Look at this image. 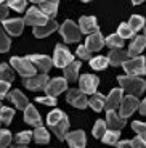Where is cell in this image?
Instances as JSON below:
<instances>
[{
  "label": "cell",
  "mask_w": 146,
  "mask_h": 148,
  "mask_svg": "<svg viewBox=\"0 0 146 148\" xmlns=\"http://www.w3.org/2000/svg\"><path fill=\"white\" fill-rule=\"evenodd\" d=\"M26 58L35 66L37 71H40V74H47L51 69V66H53V60L47 55H29Z\"/></svg>",
  "instance_id": "ba28073f"
},
{
  "label": "cell",
  "mask_w": 146,
  "mask_h": 148,
  "mask_svg": "<svg viewBox=\"0 0 146 148\" xmlns=\"http://www.w3.org/2000/svg\"><path fill=\"white\" fill-rule=\"evenodd\" d=\"M3 29L10 36H19L24 29V19L21 18H13V19H5L3 21Z\"/></svg>",
  "instance_id": "9a60e30c"
},
{
  "label": "cell",
  "mask_w": 146,
  "mask_h": 148,
  "mask_svg": "<svg viewBox=\"0 0 146 148\" xmlns=\"http://www.w3.org/2000/svg\"><path fill=\"white\" fill-rule=\"evenodd\" d=\"M146 47V37L145 36H138L133 39V42L130 44V47H128V56H132V58H135V56H138L140 53L145 50Z\"/></svg>",
  "instance_id": "ffe728a7"
},
{
  "label": "cell",
  "mask_w": 146,
  "mask_h": 148,
  "mask_svg": "<svg viewBox=\"0 0 146 148\" xmlns=\"http://www.w3.org/2000/svg\"><path fill=\"white\" fill-rule=\"evenodd\" d=\"M124 98V90L122 89H113L111 93L106 98V106H108V111L109 110H116L117 106H121V101Z\"/></svg>",
  "instance_id": "e0dca14e"
},
{
  "label": "cell",
  "mask_w": 146,
  "mask_h": 148,
  "mask_svg": "<svg viewBox=\"0 0 146 148\" xmlns=\"http://www.w3.org/2000/svg\"><path fill=\"white\" fill-rule=\"evenodd\" d=\"M15 148H27V147H24V145H19V147H15Z\"/></svg>",
  "instance_id": "681fc988"
},
{
  "label": "cell",
  "mask_w": 146,
  "mask_h": 148,
  "mask_svg": "<svg viewBox=\"0 0 146 148\" xmlns=\"http://www.w3.org/2000/svg\"><path fill=\"white\" fill-rule=\"evenodd\" d=\"M79 69H81V61H72V63L69 64L68 68H64V79L66 81H77V77H79Z\"/></svg>",
  "instance_id": "d4e9b609"
},
{
  "label": "cell",
  "mask_w": 146,
  "mask_h": 148,
  "mask_svg": "<svg viewBox=\"0 0 146 148\" xmlns=\"http://www.w3.org/2000/svg\"><path fill=\"white\" fill-rule=\"evenodd\" d=\"M31 138H32V132H31V130H23V132L16 134L15 140L18 145H26V143L31 142Z\"/></svg>",
  "instance_id": "74e56055"
},
{
  "label": "cell",
  "mask_w": 146,
  "mask_h": 148,
  "mask_svg": "<svg viewBox=\"0 0 146 148\" xmlns=\"http://www.w3.org/2000/svg\"><path fill=\"white\" fill-rule=\"evenodd\" d=\"M37 101H39V103L47 105V106H56V98H55V97H50V95L37 97Z\"/></svg>",
  "instance_id": "b9f144b4"
},
{
  "label": "cell",
  "mask_w": 146,
  "mask_h": 148,
  "mask_svg": "<svg viewBox=\"0 0 146 148\" xmlns=\"http://www.w3.org/2000/svg\"><path fill=\"white\" fill-rule=\"evenodd\" d=\"M109 61H108V56H95V58L90 60V66L96 71H103L108 68Z\"/></svg>",
  "instance_id": "4dcf8cb0"
},
{
  "label": "cell",
  "mask_w": 146,
  "mask_h": 148,
  "mask_svg": "<svg viewBox=\"0 0 146 148\" xmlns=\"http://www.w3.org/2000/svg\"><path fill=\"white\" fill-rule=\"evenodd\" d=\"M77 56H81L82 60H90V52H88V48L85 47V45L77 47Z\"/></svg>",
  "instance_id": "7bdbcfd3"
},
{
  "label": "cell",
  "mask_w": 146,
  "mask_h": 148,
  "mask_svg": "<svg viewBox=\"0 0 146 148\" xmlns=\"http://www.w3.org/2000/svg\"><path fill=\"white\" fill-rule=\"evenodd\" d=\"M48 21H50V18L45 16L44 13L35 7H32L31 10H27V13H26V16H24V24H29V26H32V27L45 26Z\"/></svg>",
  "instance_id": "8992f818"
},
{
  "label": "cell",
  "mask_w": 146,
  "mask_h": 148,
  "mask_svg": "<svg viewBox=\"0 0 146 148\" xmlns=\"http://www.w3.org/2000/svg\"><path fill=\"white\" fill-rule=\"evenodd\" d=\"M15 79V73H13V69L10 68V64L7 63H2L0 64V81H5V82H10Z\"/></svg>",
  "instance_id": "f546056e"
},
{
  "label": "cell",
  "mask_w": 146,
  "mask_h": 148,
  "mask_svg": "<svg viewBox=\"0 0 146 148\" xmlns=\"http://www.w3.org/2000/svg\"><path fill=\"white\" fill-rule=\"evenodd\" d=\"M103 45H104V39H103V36L100 32H95L91 34V36L87 37V42H85V47L88 48V52H98V50H101Z\"/></svg>",
  "instance_id": "ac0fdd59"
},
{
  "label": "cell",
  "mask_w": 146,
  "mask_h": 148,
  "mask_svg": "<svg viewBox=\"0 0 146 148\" xmlns=\"http://www.w3.org/2000/svg\"><path fill=\"white\" fill-rule=\"evenodd\" d=\"M7 16H8V7H7V5L2 3V5H0V21L3 23Z\"/></svg>",
  "instance_id": "bcb514c9"
},
{
  "label": "cell",
  "mask_w": 146,
  "mask_h": 148,
  "mask_svg": "<svg viewBox=\"0 0 146 148\" xmlns=\"http://www.w3.org/2000/svg\"><path fill=\"white\" fill-rule=\"evenodd\" d=\"M128 60V53L124 50H111V53L108 55V61L113 66H121Z\"/></svg>",
  "instance_id": "cb8c5ba5"
},
{
  "label": "cell",
  "mask_w": 146,
  "mask_h": 148,
  "mask_svg": "<svg viewBox=\"0 0 146 148\" xmlns=\"http://www.w3.org/2000/svg\"><path fill=\"white\" fill-rule=\"evenodd\" d=\"M11 143V132L7 129H0V148H7Z\"/></svg>",
  "instance_id": "f35d334b"
},
{
  "label": "cell",
  "mask_w": 146,
  "mask_h": 148,
  "mask_svg": "<svg viewBox=\"0 0 146 148\" xmlns=\"http://www.w3.org/2000/svg\"><path fill=\"white\" fill-rule=\"evenodd\" d=\"M74 61V56L72 53L68 50V47H66L64 44H58L55 47V53H53V64H55L56 68H68L71 63Z\"/></svg>",
  "instance_id": "7a4b0ae2"
},
{
  "label": "cell",
  "mask_w": 146,
  "mask_h": 148,
  "mask_svg": "<svg viewBox=\"0 0 146 148\" xmlns=\"http://www.w3.org/2000/svg\"><path fill=\"white\" fill-rule=\"evenodd\" d=\"M10 64L13 66V69H16L23 77L29 79L32 76H35V66L31 63L27 58H18V56H11L10 60Z\"/></svg>",
  "instance_id": "277c9868"
},
{
  "label": "cell",
  "mask_w": 146,
  "mask_h": 148,
  "mask_svg": "<svg viewBox=\"0 0 146 148\" xmlns=\"http://www.w3.org/2000/svg\"><path fill=\"white\" fill-rule=\"evenodd\" d=\"M106 130H108L106 121L98 119V121L95 122V126H93V137H95V138H103V135L106 134Z\"/></svg>",
  "instance_id": "e575fe53"
},
{
  "label": "cell",
  "mask_w": 146,
  "mask_h": 148,
  "mask_svg": "<svg viewBox=\"0 0 146 148\" xmlns=\"http://www.w3.org/2000/svg\"><path fill=\"white\" fill-rule=\"evenodd\" d=\"M117 148H133V147H132V142L122 140V142H117Z\"/></svg>",
  "instance_id": "7dc6e473"
},
{
  "label": "cell",
  "mask_w": 146,
  "mask_h": 148,
  "mask_svg": "<svg viewBox=\"0 0 146 148\" xmlns=\"http://www.w3.org/2000/svg\"><path fill=\"white\" fill-rule=\"evenodd\" d=\"M24 121L31 126H35V127H42V119H40V114H39V111L29 105V106L24 110Z\"/></svg>",
  "instance_id": "d6986e66"
},
{
  "label": "cell",
  "mask_w": 146,
  "mask_h": 148,
  "mask_svg": "<svg viewBox=\"0 0 146 148\" xmlns=\"http://www.w3.org/2000/svg\"><path fill=\"white\" fill-rule=\"evenodd\" d=\"M128 26H130V29L136 34L140 29H143V27H145V18H143V16H140V15H133L130 18V21H128Z\"/></svg>",
  "instance_id": "1f68e13d"
},
{
  "label": "cell",
  "mask_w": 146,
  "mask_h": 148,
  "mask_svg": "<svg viewBox=\"0 0 146 148\" xmlns=\"http://www.w3.org/2000/svg\"><path fill=\"white\" fill-rule=\"evenodd\" d=\"M50 129L56 134L58 140H66V134H68V129H69V119H68V116L64 114V118L56 122L55 126H51Z\"/></svg>",
  "instance_id": "603a6c76"
},
{
  "label": "cell",
  "mask_w": 146,
  "mask_h": 148,
  "mask_svg": "<svg viewBox=\"0 0 146 148\" xmlns=\"http://www.w3.org/2000/svg\"><path fill=\"white\" fill-rule=\"evenodd\" d=\"M98 84H100V79L93 74H82V77L79 79L81 92H84L85 95H95Z\"/></svg>",
  "instance_id": "52a82bcc"
},
{
  "label": "cell",
  "mask_w": 146,
  "mask_h": 148,
  "mask_svg": "<svg viewBox=\"0 0 146 148\" xmlns=\"http://www.w3.org/2000/svg\"><path fill=\"white\" fill-rule=\"evenodd\" d=\"M66 142L69 143L71 148H84L87 143V137L84 130H74V132L66 134Z\"/></svg>",
  "instance_id": "5bb4252c"
},
{
  "label": "cell",
  "mask_w": 146,
  "mask_h": 148,
  "mask_svg": "<svg viewBox=\"0 0 146 148\" xmlns=\"http://www.w3.org/2000/svg\"><path fill=\"white\" fill-rule=\"evenodd\" d=\"M0 124H2V121H0Z\"/></svg>",
  "instance_id": "db71d44e"
},
{
  "label": "cell",
  "mask_w": 146,
  "mask_h": 148,
  "mask_svg": "<svg viewBox=\"0 0 146 148\" xmlns=\"http://www.w3.org/2000/svg\"><path fill=\"white\" fill-rule=\"evenodd\" d=\"M106 121H108L106 126L109 127V130H121L125 126V119L121 118L114 110H109L106 113Z\"/></svg>",
  "instance_id": "2e32d148"
},
{
  "label": "cell",
  "mask_w": 146,
  "mask_h": 148,
  "mask_svg": "<svg viewBox=\"0 0 146 148\" xmlns=\"http://www.w3.org/2000/svg\"><path fill=\"white\" fill-rule=\"evenodd\" d=\"M0 5H2V2H0Z\"/></svg>",
  "instance_id": "f5cc1de1"
},
{
  "label": "cell",
  "mask_w": 146,
  "mask_h": 148,
  "mask_svg": "<svg viewBox=\"0 0 146 148\" xmlns=\"http://www.w3.org/2000/svg\"><path fill=\"white\" fill-rule=\"evenodd\" d=\"M66 89H68V81H66L64 77H53V79H50L45 92H47V95L55 97L56 98V95H59L61 92H64Z\"/></svg>",
  "instance_id": "7c38bea8"
},
{
  "label": "cell",
  "mask_w": 146,
  "mask_h": 148,
  "mask_svg": "<svg viewBox=\"0 0 146 148\" xmlns=\"http://www.w3.org/2000/svg\"><path fill=\"white\" fill-rule=\"evenodd\" d=\"M138 110H140V113H141L143 116H146V98L141 101V103H140V108H138Z\"/></svg>",
  "instance_id": "c3c4849f"
},
{
  "label": "cell",
  "mask_w": 146,
  "mask_h": 148,
  "mask_svg": "<svg viewBox=\"0 0 146 148\" xmlns=\"http://www.w3.org/2000/svg\"><path fill=\"white\" fill-rule=\"evenodd\" d=\"M26 2L24 0H10L7 3V7L8 8H11V10H15V11H18V13H21V11H24L26 10Z\"/></svg>",
  "instance_id": "60d3db41"
},
{
  "label": "cell",
  "mask_w": 146,
  "mask_h": 148,
  "mask_svg": "<svg viewBox=\"0 0 146 148\" xmlns=\"http://www.w3.org/2000/svg\"><path fill=\"white\" fill-rule=\"evenodd\" d=\"M39 5H40V11H42V13L51 19L53 16L56 15L59 3H58V2H48V0H45V2H39Z\"/></svg>",
  "instance_id": "484cf974"
},
{
  "label": "cell",
  "mask_w": 146,
  "mask_h": 148,
  "mask_svg": "<svg viewBox=\"0 0 146 148\" xmlns=\"http://www.w3.org/2000/svg\"><path fill=\"white\" fill-rule=\"evenodd\" d=\"M48 82H50V79H48L47 74H35L29 79H24V87L29 90H45Z\"/></svg>",
  "instance_id": "8fae6325"
},
{
  "label": "cell",
  "mask_w": 146,
  "mask_h": 148,
  "mask_svg": "<svg viewBox=\"0 0 146 148\" xmlns=\"http://www.w3.org/2000/svg\"><path fill=\"white\" fill-rule=\"evenodd\" d=\"M117 34L122 37V39H130V37L135 36V32L130 29V26H128V23H122L121 26L117 27Z\"/></svg>",
  "instance_id": "8d00e7d4"
},
{
  "label": "cell",
  "mask_w": 146,
  "mask_h": 148,
  "mask_svg": "<svg viewBox=\"0 0 146 148\" xmlns=\"http://www.w3.org/2000/svg\"><path fill=\"white\" fill-rule=\"evenodd\" d=\"M79 29L82 34H91L98 32V23H96L95 16H82L81 21H79Z\"/></svg>",
  "instance_id": "4fadbf2b"
},
{
  "label": "cell",
  "mask_w": 146,
  "mask_h": 148,
  "mask_svg": "<svg viewBox=\"0 0 146 148\" xmlns=\"http://www.w3.org/2000/svg\"><path fill=\"white\" fill-rule=\"evenodd\" d=\"M145 37H146V29H145Z\"/></svg>",
  "instance_id": "f907efd6"
},
{
  "label": "cell",
  "mask_w": 146,
  "mask_h": 148,
  "mask_svg": "<svg viewBox=\"0 0 146 148\" xmlns=\"http://www.w3.org/2000/svg\"><path fill=\"white\" fill-rule=\"evenodd\" d=\"M88 106H90L91 110H95L96 113H100V111L106 106V97L103 95V93H95V95L88 100Z\"/></svg>",
  "instance_id": "4316f807"
},
{
  "label": "cell",
  "mask_w": 146,
  "mask_h": 148,
  "mask_svg": "<svg viewBox=\"0 0 146 148\" xmlns=\"http://www.w3.org/2000/svg\"><path fill=\"white\" fill-rule=\"evenodd\" d=\"M132 129L138 134V137H141V138H145V140H146V124H145V122H141V121H133V124H132Z\"/></svg>",
  "instance_id": "ab89813d"
},
{
  "label": "cell",
  "mask_w": 146,
  "mask_h": 148,
  "mask_svg": "<svg viewBox=\"0 0 146 148\" xmlns=\"http://www.w3.org/2000/svg\"><path fill=\"white\" fill-rule=\"evenodd\" d=\"M119 137H121L119 130H106V134L103 135L101 140H103V143H108V145H117Z\"/></svg>",
  "instance_id": "d6a6232c"
},
{
  "label": "cell",
  "mask_w": 146,
  "mask_h": 148,
  "mask_svg": "<svg viewBox=\"0 0 146 148\" xmlns=\"http://www.w3.org/2000/svg\"><path fill=\"white\" fill-rule=\"evenodd\" d=\"M10 45H11L10 37L5 34V29H3V27H0V53L8 52V50H10Z\"/></svg>",
  "instance_id": "d590c367"
},
{
  "label": "cell",
  "mask_w": 146,
  "mask_h": 148,
  "mask_svg": "<svg viewBox=\"0 0 146 148\" xmlns=\"http://www.w3.org/2000/svg\"><path fill=\"white\" fill-rule=\"evenodd\" d=\"M0 110H2V105H0Z\"/></svg>",
  "instance_id": "816d5d0a"
},
{
  "label": "cell",
  "mask_w": 146,
  "mask_h": 148,
  "mask_svg": "<svg viewBox=\"0 0 146 148\" xmlns=\"http://www.w3.org/2000/svg\"><path fill=\"white\" fill-rule=\"evenodd\" d=\"M132 147L133 148H146V140L136 135V137L132 140Z\"/></svg>",
  "instance_id": "f6af8a7d"
},
{
  "label": "cell",
  "mask_w": 146,
  "mask_h": 148,
  "mask_svg": "<svg viewBox=\"0 0 146 148\" xmlns=\"http://www.w3.org/2000/svg\"><path fill=\"white\" fill-rule=\"evenodd\" d=\"M8 92H10V82L0 81V98L8 97Z\"/></svg>",
  "instance_id": "ee69618b"
},
{
  "label": "cell",
  "mask_w": 146,
  "mask_h": 148,
  "mask_svg": "<svg viewBox=\"0 0 146 148\" xmlns=\"http://www.w3.org/2000/svg\"><path fill=\"white\" fill-rule=\"evenodd\" d=\"M66 100H68V103H71L72 106L79 108V110H84L88 105L87 97H85L84 92H81V89H69L68 95H66Z\"/></svg>",
  "instance_id": "30bf717a"
},
{
  "label": "cell",
  "mask_w": 146,
  "mask_h": 148,
  "mask_svg": "<svg viewBox=\"0 0 146 148\" xmlns=\"http://www.w3.org/2000/svg\"><path fill=\"white\" fill-rule=\"evenodd\" d=\"M59 32H61L63 39H64L68 44H72V42H79L81 40V29H79V26H77L74 21H64L61 24V27H59Z\"/></svg>",
  "instance_id": "5b68a950"
},
{
  "label": "cell",
  "mask_w": 146,
  "mask_h": 148,
  "mask_svg": "<svg viewBox=\"0 0 146 148\" xmlns=\"http://www.w3.org/2000/svg\"><path fill=\"white\" fill-rule=\"evenodd\" d=\"M124 71L127 73V76H133L138 77L146 73V63H145V56H135V58H128L124 64H122Z\"/></svg>",
  "instance_id": "3957f363"
},
{
  "label": "cell",
  "mask_w": 146,
  "mask_h": 148,
  "mask_svg": "<svg viewBox=\"0 0 146 148\" xmlns=\"http://www.w3.org/2000/svg\"><path fill=\"white\" fill-rule=\"evenodd\" d=\"M32 138L37 143H48V142H50V134H48V130L45 129L44 126L35 127V130L32 132Z\"/></svg>",
  "instance_id": "83f0119b"
},
{
  "label": "cell",
  "mask_w": 146,
  "mask_h": 148,
  "mask_svg": "<svg viewBox=\"0 0 146 148\" xmlns=\"http://www.w3.org/2000/svg\"><path fill=\"white\" fill-rule=\"evenodd\" d=\"M104 44H108V47H111L113 50H122L124 47V39L119 34H113L104 40Z\"/></svg>",
  "instance_id": "f1b7e54d"
},
{
  "label": "cell",
  "mask_w": 146,
  "mask_h": 148,
  "mask_svg": "<svg viewBox=\"0 0 146 148\" xmlns=\"http://www.w3.org/2000/svg\"><path fill=\"white\" fill-rule=\"evenodd\" d=\"M56 29H58V23H56L55 19H50L45 26L34 27V36H35L37 39H42V37H47V36H50L51 32H55Z\"/></svg>",
  "instance_id": "44dd1931"
},
{
  "label": "cell",
  "mask_w": 146,
  "mask_h": 148,
  "mask_svg": "<svg viewBox=\"0 0 146 148\" xmlns=\"http://www.w3.org/2000/svg\"><path fill=\"white\" fill-rule=\"evenodd\" d=\"M117 81L121 82V89L128 92V95H140L145 92L146 89V82L141 77H133V76H119Z\"/></svg>",
  "instance_id": "6da1fadb"
},
{
  "label": "cell",
  "mask_w": 146,
  "mask_h": 148,
  "mask_svg": "<svg viewBox=\"0 0 146 148\" xmlns=\"http://www.w3.org/2000/svg\"><path fill=\"white\" fill-rule=\"evenodd\" d=\"M13 116H15V110H11L8 106H2V110H0V121H2V124H5V126L11 124Z\"/></svg>",
  "instance_id": "836d02e7"
},
{
  "label": "cell",
  "mask_w": 146,
  "mask_h": 148,
  "mask_svg": "<svg viewBox=\"0 0 146 148\" xmlns=\"http://www.w3.org/2000/svg\"><path fill=\"white\" fill-rule=\"evenodd\" d=\"M8 98L15 103V106L18 108V110H26V108L29 106V101H27L26 95L21 90H11V92L8 93Z\"/></svg>",
  "instance_id": "7402d4cb"
},
{
  "label": "cell",
  "mask_w": 146,
  "mask_h": 148,
  "mask_svg": "<svg viewBox=\"0 0 146 148\" xmlns=\"http://www.w3.org/2000/svg\"><path fill=\"white\" fill-rule=\"evenodd\" d=\"M140 108V101L133 95H125L121 101V118H128L133 114V111Z\"/></svg>",
  "instance_id": "9c48e42d"
}]
</instances>
